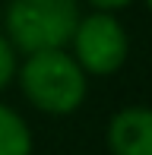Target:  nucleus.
Here are the masks:
<instances>
[{
  "instance_id": "nucleus-1",
  "label": "nucleus",
  "mask_w": 152,
  "mask_h": 155,
  "mask_svg": "<svg viewBox=\"0 0 152 155\" xmlns=\"http://www.w3.org/2000/svg\"><path fill=\"white\" fill-rule=\"evenodd\" d=\"M13 82L19 86L25 104H32L45 117H70L86 104L89 95V76L67 48L19 57Z\"/></svg>"
},
{
  "instance_id": "nucleus-8",
  "label": "nucleus",
  "mask_w": 152,
  "mask_h": 155,
  "mask_svg": "<svg viewBox=\"0 0 152 155\" xmlns=\"http://www.w3.org/2000/svg\"><path fill=\"white\" fill-rule=\"evenodd\" d=\"M143 3H146V10H149V13H152V0H143Z\"/></svg>"
},
{
  "instance_id": "nucleus-5",
  "label": "nucleus",
  "mask_w": 152,
  "mask_h": 155,
  "mask_svg": "<svg viewBox=\"0 0 152 155\" xmlns=\"http://www.w3.org/2000/svg\"><path fill=\"white\" fill-rule=\"evenodd\" d=\"M35 133L13 104L0 101V155H32Z\"/></svg>"
},
{
  "instance_id": "nucleus-2",
  "label": "nucleus",
  "mask_w": 152,
  "mask_h": 155,
  "mask_svg": "<svg viewBox=\"0 0 152 155\" xmlns=\"http://www.w3.org/2000/svg\"><path fill=\"white\" fill-rule=\"evenodd\" d=\"M82 16L79 0H6L0 32L19 57L38 51H57L70 45Z\"/></svg>"
},
{
  "instance_id": "nucleus-4",
  "label": "nucleus",
  "mask_w": 152,
  "mask_h": 155,
  "mask_svg": "<svg viewBox=\"0 0 152 155\" xmlns=\"http://www.w3.org/2000/svg\"><path fill=\"white\" fill-rule=\"evenodd\" d=\"M105 146L111 155H152V108L124 104L108 117Z\"/></svg>"
},
{
  "instance_id": "nucleus-3",
  "label": "nucleus",
  "mask_w": 152,
  "mask_h": 155,
  "mask_svg": "<svg viewBox=\"0 0 152 155\" xmlns=\"http://www.w3.org/2000/svg\"><path fill=\"white\" fill-rule=\"evenodd\" d=\"M130 48V32L117 13L89 10L79 16L67 51L89 79H108L127 67Z\"/></svg>"
},
{
  "instance_id": "nucleus-6",
  "label": "nucleus",
  "mask_w": 152,
  "mask_h": 155,
  "mask_svg": "<svg viewBox=\"0 0 152 155\" xmlns=\"http://www.w3.org/2000/svg\"><path fill=\"white\" fill-rule=\"evenodd\" d=\"M16 67H19V54L13 51V45L3 38V32H0V95L13 86V79H16Z\"/></svg>"
},
{
  "instance_id": "nucleus-7",
  "label": "nucleus",
  "mask_w": 152,
  "mask_h": 155,
  "mask_svg": "<svg viewBox=\"0 0 152 155\" xmlns=\"http://www.w3.org/2000/svg\"><path fill=\"white\" fill-rule=\"evenodd\" d=\"M79 3L92 6V10H101V13H121V10H127L133 0H79Z\"/></svg>"
}]
</instances>
